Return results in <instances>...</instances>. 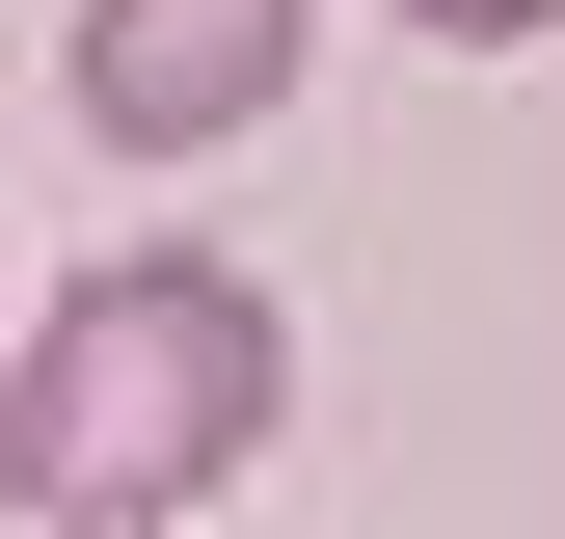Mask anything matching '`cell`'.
<instances>
[{"label": "cell", "mask_w": 565, "mask_h": 539, "mask_svg": "<svg viewBox=\"0 0 565 539\" xmlns=\"http://www.w3.org/2000/svg\"><path fill=\"white\" fill-rule=\"evenodd\" d=\"M404 28H431V54H539L565 0H404Z\"/></svg>", "instance_id": "3957f363"}, {"label": "cell", "mask_w": 565, "mask_h": 539, "mask_svg": "<svg viewBox=\"0 0 565 539\" xmlns=\"http://www.w3.org/2000/svg\"><path fill=\"white\" fill-rule=\"evenodd\" d=\"M297 28L323 0H82V135L108 162H216V135L297 108Z\"/></svg>", "instance_id": "7a4b0ae2"}, {"label": "cell", "mask_w": 565, "mask_h": 539, "mask_svg": "<svg viewBox=\"0 0 565 539\" xmlns=\"http://www.w3.org/2000/svg\"><path fill=\"white\" fill-rule=\"evenodd\" d=\"M269 432H297V324H269L216 243H108L82 297L0 324V512H54V539L216 512Z\"/></svg>", "instance_id": "6da1fadb"}]
</instances>
